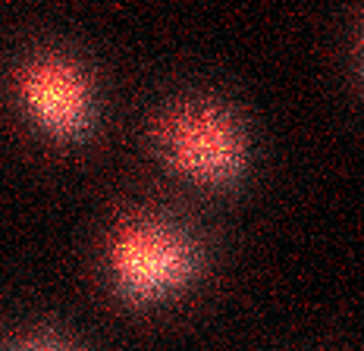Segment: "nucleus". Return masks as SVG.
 Instances as JSON below:
<instances>
[{
  "instance_id": "nucleus-3",
  "label": "nucleus",
  "mask_w": 364,
  "mask_h": 351,
  "mask_svg": "<svg viewBox=\"0 0 364 351\" xmlns=\"http://www.w3.org/2000/svg\"><path fill=\"white\" fill-rule=\"evenodd\" d=\"M28 117L54 135H79L91 123V91L79 70L63 60H35L19 75Z\"/></svg>"
},
{
  "instance_id": "nucleus-1",
  "label": "nucleus",
  "mask_w": 364,
  "mask_h": 351,
  "mask_svg": "<svg viewBox=\"0 0 364 351\" xmlns=\"http://www.w3.org/2000/svg\"><path fill=\"white\" fill-rule=\"evenodd\" d=\"M195 248L176 229L164 223L123 226L110 248V270L117 286L132 298H161L195 273Z\"/></svg>"
},
{
  "instance_id": "nucleus-2",
  "label": "nucleus",
  "mask_w": 364,
  "mask_h": 351,
  "mask_svg": "<svg viewBox=\"0 0 364 351\" xmlns=\"http://www.w3.org/2000/svg\"><path fill=\"white\" fill-rule=\"evenodd\" d=\"M161 148L179 173L201 182H223L242 170L245 144L220 107L186 104L161 123Z\"/></svg>"
}]
</instances>
